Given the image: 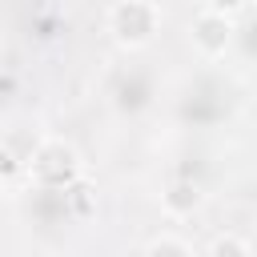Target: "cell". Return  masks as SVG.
<instances>
[{
  "mask_svg": "<svg viewBox=\"0 0 257 257\" xmlns=\"http://www.w3.org/2000/svg\"><path fill=\"white\" fill-rule=\"evenodd\" d=\"M221 28H225L221 20H201V40H205V44H221V40H225Z\"/></svg>",
  "mask_w": 257,
  "mask_h": 257,
  "instance_id": "obj_1",
  "label": "cell"
},
{
  "mask_svg": "<svg viewBox=\"0 0 257 257\" xmlns=\"http://www.w3.org/2000/svg\"><path fill=\"white\" fill-rule=\"evenodd\" d=\"M213 257H241V245H237V241H217Z\"/></svg>",
  "mask_w": 257,
  "mask_h": 257,
  "instance_id": "obj_2",
  "label": "cell"
},
{
  "mask_svg": "<svg viewBox=\"0 0 257 257\" xmlns=\"http://www.w3.org/2000/svg\"><path fill=\"white\" fill-rule=\"evenodd\" d=\"M213 4H221V8H225V4H229V8H233V4H241V0H213Z\"/></svg>",
  "mask_w": 257,
  "mask_h": 257,
  "instance_id": "obj_3",
  "label": "cell"
}]
</instances>
